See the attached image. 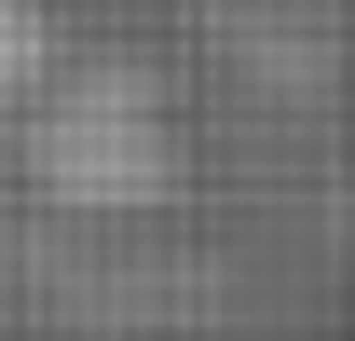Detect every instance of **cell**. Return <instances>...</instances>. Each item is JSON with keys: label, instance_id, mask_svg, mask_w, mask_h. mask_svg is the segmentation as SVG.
Returning a JSON list of instances; mask_svg holds the SVG:
<instances>
[{"label": "cell", "instance_id": "6da1fadb", "mask_svg": "<svg viewBox=\"0 0 355 341\" xmlns=\"http://www.w3.org/2000/svg\"><path fill=\"white\" fill-rule=\"evenodd\" d=\"M28 164H42L55 205H150L164 191V110H150V82H123V69L69 82L28 123Z\"/></svg>", "mask_w": 355, "mask_h": 341}, {"label": "cell", "instance_id": "7a4b0ae2", "mask_svg": "<svg viewBox=\"0 0 355 341\" xmlns=\"http://www.w3.org/2000/svg\"><path fill=\"white\" fill-rule=\"evenodd\" d=\"M42 82V0H0V110Z\"/></svg>", "mask_w": 355, "mask_h": 341}]
</instances>
